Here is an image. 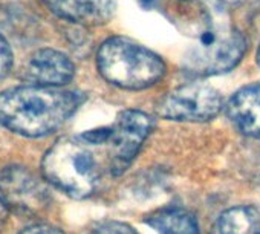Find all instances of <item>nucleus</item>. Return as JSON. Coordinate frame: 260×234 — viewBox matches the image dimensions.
Instances as JSON below:
<instances>
[{
  "instance_id": "nucleus-1",
  "label": "nucleus",
  "mask_w": 260,
  "mask_h": 234,
  "mask_svg": "<svg viewBox=\"0 0 260 234\" xmlns=\"http://www.w3.org/2000/svg\"><path fill=\"white\" fill-rule=\"evenodd\" d=\"M83 103L78 92L57 87L20 86L0 93V126L28 138L60 129Z\"/></svg>"
},
{
  "instance_id": "nucleus-4",
  "label": "nucleus",
  "mask_w": 260,
  "mask_h": 234,
  "mask_svg": "<svg viewBox=\"0 0 260 234\" xmlns=\"http://www.w3.org/2000/svg\"><path fill=\"white\" fill-rule=\"evenodd\" d=\"M196 42L185 52V69L198 77L231 71L246 51V39L226 23L210 22L194 34Z\"/></svg>"
},
{
  "instance_id": "nucleus-14",
  "label": "nucleus",
  "mask_w": 260,
  "mask_h": 234,
  "mask_svg": "<svg viewBox=\"0 0 260 234\" xmlns=\"http://www.w3.org/2000/svg\"><path fill=\"white\" fill-rule=\"evenodd\" d=\"M90 234H138V232L134 228H130L128 225H125V223L109 222V223H104V225L98 226Z\"/></svg>"
},
{
  "instance_id": "nucleus-7",
  "label": "nucleus",
  "mask_w": 260,
  "mask_h": 234,
  "mask_svg": "<svg viewBox=\"0 0 260 234\" xmlns=\"http://www.w3.org/2000/svg\"><path fill=\"white\" fill-rule=\"evenodd\" d=\"M0 197L10 210L20 214H37L48 205V191L43 184L19 165L0 172Z\"/></svg>"
},
{
  "instance_id": "nucleus-2",
  "label": "nucleus",
  "mask_w": 260,
  "mask_h": 234,
  "mask_svg": "<svg viewBox=\"0 0 260 234\" xmlns=\"http://www.w3.org/2000/svg\"><path fill=\"white\" fill-rule=\"evenodd\" d=\"M100 74L122 89H146L159 81L166 64L155 52L122 37L106 40L96 55Z\"/></svg>"
},
{
  "instance_id": "nucleus-5",
  "label": "nucleus",
  "mask_w": 260,
  "mask_h": 234,
  "mask_svg": "<svg viewBox=\"0 0 260 234\" xmlns=\"http://www.w3.org/2000/svg\"><path fill=\"white\" fill-rule=\"evenodd\" d=\"M222 109L220 93L207 84H187L169 92L158 103V115L173 121L202 123L213 120Z\"/></svg>"
},
{
  "instance_id": "nucleus-11",
  "label": "nucleus",
  "mask_w": 260,
  "mask_h": 234,
  "mask_svg": "<svg viewBox=\"0 0 260 234\" xmlns=\"http://www.w3.org/2000/svg\"><path fill=\"white\" fill-rule=\"evenodd\" d=\"M211 234H260V208L239 205L223 211L214 222Z\"/></svg>"
},
{
  "instance_id": "nucleus-18",
  "label": "nucleus",
  "mask_w": 260,
  "mask_h": 234,
  "mask_svg": "<svg viewBox=\"0 0 260 234\" xmlns=\"http://www.w3.org/2000/svg\"><path fill=\"white\" fill-rule=\"evenodd\" d=\"M223 2H226V4H240V2H243V0H223Z\"/></svg>"
},
{
  "instance_id": "nucleus-12",
  "label": "nucleus",
  "mask_w": 260,
  "mask_h": 234,
  "mask_svg": "<svg viewBox=\"0 0 260 234\" xmlns=\"http://www.w3.org/2000/svg\"><path fill=\"white\" fill-rule=\"evenodd\" d=\"M146 222L158 234H201L193 213L181 207H167L147 216Z\"/></svg>"
},
{
  "instance_id": "nucleus-19",
  "label": "nucleus",
  "mask_w": 260,
  "mask_h": 234,
  "mask_svg": "<svg viewBox=\"0 0 260 234\" xmlns=\"http://www.w3.org/2000/svg\"><path fill=\"white\" fill-rule=\"evenodd\" d=\"M255 60H257V64L260 66V46H258V49H257V58H255Z\"/></svg>"
},
{
  "instance_id": "nucleus-17",
  "label": "nucleus",
  "mask_w": 260,
  "mask_h": 234,
  "mask_svg": "<svg viewBox=\"0 0 260 234\" xmlns=\"http://www.w3.org/2000/svg\"><path fill=\"white\" fill-rule=\"evenodd\" d=\"M138 2L143 5V7H147V8H150L155 2H156V0H138Z\"/></svg>"
},
{
  "instance_id": "nucleus-10",
  "label": "nucleus",
  "mask_w": 260,
  "mask_h": 234,
  "mask_svg": "<svg viewBox=\"0 0 260 234\" xmlns=\"http://www.w3.org/2000/svg\"><path fill=\"white\" fill-rule=\"evenodd\" d=\"M226 113L240 133L260 138V83L237 90L228 101Z\"/></svg>"
},
{
  "instance_id": "nucleus-3",
  "label": "nucleus",
  "mask_w": 260,
  "mask_h": 234,
  "mask_svg": "<svg viewBox=\"0 0 260 234\" xmlns=\"http://www.w3.org/2000/svg\"><path fill=\"white\" fill-rule=\"evenodd\" d=\"M42 169L48 182L75 199L90 196L100 181L96 159L80 137L55 143L45 155Z\"/></svg>"
},
{
  "instance_id": "nucleus-9",
  "label": "nucleus",
  "mask_w": 260,
  "mask_h": 234,
  "mask_svg": "<svg viewBox=\"0 0 260 234\" xmlns=\"http://www.w3.org/2000/svg\"><path fill=\"white\" fill-rule=\"evenodd\" d=\"M60 19L84 26L107 23L115 11L116 0H42Z\"/></svg>"
},
{
  "instance_id": "nucleus-13",
  "label": "nucleus",
  "mask_w": 260,
  "mask_h": 234,
  "mask_svg": "<svg viewBox=\"0 0 260 234\" xmlns=\"http://www.w3.org/2000/svg\"><path fill=\"white\" fill-rule=\"evenodd\" d=\"M13 61H14L13 51L8 42L5 40V37L0 34V80L8 75V72L13 68Z\"/></svg>"
},
{
  "instance_id": "nucleus-15",
  "label": "nucleus",
  "mask_w": 260,
  "mask_h": 234,
  "mask_svg": "<svg viewBox=\"0 0 260 234\" xmlns=\"http://www.w3.org/2000/svg\"><path fill=\"white\" fill-rule=\"evenodd\" d=\"M19 234H64L60 228L49 225V223H36L31 226H26Z\"/></svg>"
},
{
  "instance_id": "nucleus-8",
  "label": "nucleus",
  "mask_w": 260,
  "mask_h": 234,
  "mask_svg": "<svg viewBox=\"0 0 260 234\" xmlns=\"http://www.w3.org/2000/svg\"><path fill=\"white\" fill-rule=\"evenodd\" d=\"M75 75V66L68 55L55 49L36 51L22 66L20 77L31 86L58 87L68 84Z\"/></svg>"
},
{
  "instance_id": "nucleus-16",
  "label": "nucleus",
  "mask_w": 260,
  "mask_h": 234,
  "mask_svg": "<svg viewBox=\"0 0 260 234\" xmlns=\"http://www.w3.org/2000/svg\"><path fill=\"white\" fill-rule=\"evenodd\" d=\"M8 214H10V208L7 207L4 199L0 197V231H2V228L5 226V223L8 220Z\"/></svg>"
},
{
  "instance_id": "nucleus-6",
  "label": "nucleus",
  "mask_w": 260,
  "mask_h": 234,
  "mask_svg": "<svg viewBox=\"0 0 260 234\" xmlns=\"http://www.w3.org/2000/svg\"><path fill=\"white\" fill-rule=\"evenodd\" d=\"M155 121L150 115L141 110H122L112 127L110 144V172L122 175L140 153L144 141L153 130Z\"/></svg>"
}]
</instances>
